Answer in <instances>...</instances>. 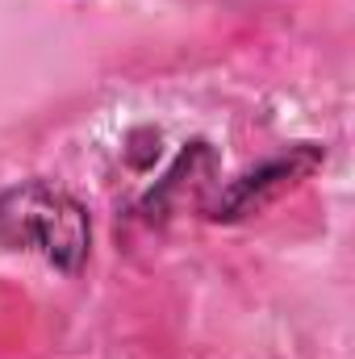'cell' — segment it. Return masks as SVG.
<instances>
[{
	"instance_id": "obj_1",
	"label": "cell",
	"mask_w": 355,
	"mask_h": 359,
	"mask_svg": "<svg viewBox=\"0 0 355 359\" xmlns=\"http://www.w3.org/2000/svg\"><path fill=\"white\" fill-rule=\"evenodd\" d=\"M88 213L72 192L46 180L0 192V247L42 255L59 271H80L88 259Z\"/></svg>"
},
{
	"instance_id": "obj_2",
	"label": "cell",
	"mask_w": 355,
	"mask_h": 359,
	"mask_svg": "<svg viewBox=\"0 0 355 359\" xmlns=\"http://www.w3.org/2000/svg\"><path fill=\"white\" fill-rule=\"evenodd\" d=\"M318 163H322V151H318V147H297V151H288V155L264 163L260 172H247L243 180H234V184L217 196V205L209 209V217H213V222L247 217V213L272 205L276 196H284L288 188H297Z\"/></svg>"
}]
</instances>
